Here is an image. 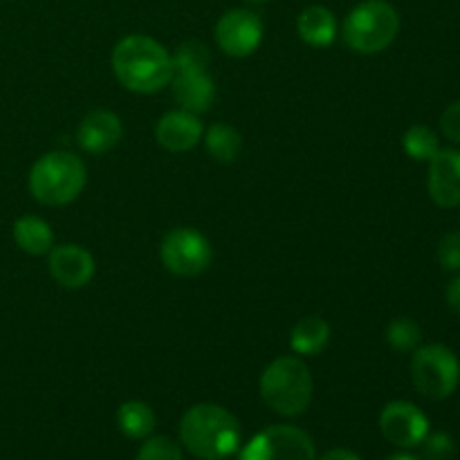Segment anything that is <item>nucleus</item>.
Here are the masks:
<instances>
[{"label": "nucleus", "instance_id": "9b49d317", "mask_svg": "<svg viewBox=\"0 0 460 460\" xmlns=\"http://www.w3.org/2000/svg\"><path fill=\"white\" fill-rule=\"evenodd\" d=\"M48 270L61 288L81 290L94 279L97 265H94L93 254L85 247L66 243V245H54L49 250Z\"/></svg>", "mask_w": 460, "mask_h": 460}, {"label": "nucleus", "instance_id": "4468645a", "mask_svg": "<svg viewBox=\"0 0 460 460\" xmlns=\"http://www.w3.org/2000/svg\"><path fill=\"white\" fill-rule=\"evenodd\" d=\"M205 126L200 115L182 111H169L160 117L155 126V139L164 151L169 153H187L202 142Z\"/></svg>", "mask_w": 460, "mask_h": 460}, {"label": "nucleus", "instance_id": "7c9ffc66", "mask_svg": "<svg viewBox=\"0 0 460 460\" xmlns=\"http://www.w3.org/2000/svg\"><path fill=\"white\" fill-rule=\"evenodd\" d=\"M245 3H250V4H263V3H268V0H245Z\"/></svg>", "mask_w": 460, "mask_h": 460}, {"label": "nucleus", "instance_id": "b1692460", "mask_svg": "<svg viewBox=\"0 0 460 460\" xmlns=\"http://www.w3.org/2000/svg\"><path fill=\"white\" fill-rule=\"evenodd\" d=\"M135 460H184L182 449L169 436H148Z\"/></svg>", "mask_w": 460, "mask_h": 460}, {"label": "nucleus", "instance_id": "393cba45", "mask_svg": "<svg viewBox=\"0 0 460 460\" xmlns=\"http://www.w3.org/2000/svg\"><path fill=\"white\" fill-rule=\"evenodd\" d=\"M436 259L445 272H460V232H449L440 238Z\"/></svg>", "mask_w": 460, "mask_h": 460}, {"label": "nucleus", "instance_id": "ddd939ff", "mask_svg": "<svg viewBox=\"0 0 460 460\" xmlns=\"http://www.w3.org/2000/svg\"><path fill=\"white\" fill-rule=\"evenodd\" d=\"M427 191L429 198L443 209L460 207V151L458 148H440L429 160L427 173Z\"/></svg>", "mask_w": 460, "mask_h": 460}, {"label": "nucleus", "instance_id": "7ed1b4c3", "mask_svg": "<svg viewBox=\"0 0 460 460\" xmlns=\"http://www.w3.org/2000/svg\"><path fill=\"white\" fill-rule=\"evenodd\" d=\"M259 391L263 402L283 418H296L310 407L314 380L299 355H281L261 373Z\"/></svg>", "mask_w": 460, "mask_h": 460}, {"label": "nucleus", "instance_id": "dca6fc26", "mask_svg": "<svg viewBox=\"0 0 460 460\" xmlns=\"http://www.w3.org/2000/svg\"><path fill=\"white\" fill-rule=\"evenodd\" d=\"M296 34L310 48H328L337 39V18L323 4H308L296 16Z\"/></svg>", "mask_w": 460, "mask_h": 460}, {"label": "nucleus", "instance_id": "6ab92c4d", "mask_svg": "<svg viewBox=\"0 0 460 460\" xmlns=\"http://www.w3.org/2000/svg\"><path fill=\"white\" fill-rule=\"evenodd\" d=\"M157 425L155 411L142 400H128L117 409V427L130 440H146Z\"/></svg>", "mask_w": 460, "mask_h": 460}, {"label": "nucleus", "instance_id": "a878e982", "mask_svg": "<svg viewBox=\"0 0 460 460\" xmlns=\"http://www.w3.org/2000/svg\"><path fill=\"white\" fill-rule=\"evenodd\" d=\"M420 445L427 460H449L456 454V443H454V438L447 431L427 434V438Z\"/></svg>", "mask_w": 460, "mask_h": 460}, {"label": "nucleus", "instance_id": "4be33fe9", "mask_svg": "<svg viewBox=\"0 0 460 460\" xmlns=\"http://www.w3.org/2000/svg\"><path fill=\"white\" fill-rule=\"evenodd\" d=\"M173 75L178 72H209L211 52L202 40H184L173 54Z\"/></svg>", "mask_w": 460, "mask_h": 460}, {"label": "nucleus", "instance_id": "bb28decb", "mask_svg": "<svg viewBox=\"0 0 460 460\" xmlns=\"http://www.w3.org/2000/svg\"><path fill=\"white\" fill-rule=\"evenodd\" d=\"M440 130L449 142L460 146V99L445 108L443 117H440Z\"/></svg>", "mask_w": 460, "mask_h": 460}, {"label": "nucleus", "instance_id": "f257e3e1", "mask_svg": "<svg viewBox=\"0 0 460 460\" xmlns=\"http://www.w3.org/2000/svg\"><path fill=\"white\" fill-rule=\"evenodd\" d=\"M112 72L126 90L137 94H155L173 79L171 52L146 34L124 36L112 49Z\"/></svg>", "mask_w": 460, "mask_h": 460}, {"label": "nucleus", "instance_id": "9d476101", "mask_svg": "<svg viewBox=\"0 0 460 460\" xmlns=\"http://www.w3.org/2000/svg\"><path fill=\"white\" fill-rule=\"evenodd\" d=\"M380 431L400 449L418 447L429 434V418L420 407L407 400H394L380 413Z\"/></svg>", "mask_w": 460, "mask_h": 460}, {"label": "nucleus", "instance_id": "f03ea898", "mask_svg": "<svg viewBox=\"0 0 460 460\" xmlns=\"http://www.w3.org/2000/svg\"><path fill=\"white\" fill-rule=\"evenodd\" d=\"M180 440L196 458L227 460L241 449V422L220 404H193L180 420Z\"/></svg>", "mask_w": 460, "mask_h": 460}, {"label": "nucleus", "instance_id": "0eeeda50", "mask_svg": "<svg viewBox=\"0 0 460 460\" xmlns=\"http://www.w3.org/2000/svg\"><path fill=\"white\" fill-rule=\"evenodd\" d=\"M162 265L171 274L182 279L200 277L214 261V247L209 238L193 227L171 229L160 245Z\"/></svg>", "mask_w": 460, "mask_h": 460}, {"label": "nucleus", "instance_id": "aec40b11", "mask_svg": "<svg viewBox=\"0 0 460 460\" xmlns=\"http://www.w3.org/2000/svg\"><path fill=\"white\" fill-rule=\"evenodd\" d=\"M207 153L220 164H232L241 157L243 153V137L234 126L229 124H214L202 135Z\"/></svg>", "mask_w": 460, "mask_h": 460}, {"label": "nucleus", "instance_id": "39448f33", "mask_svg": "<svg viewBox=\"0 0 460 460\" xmlns=\"http://www.w3.org/2000/svg\"><path fill=\"white\" fill-rule=\"evenodd\" d=\"M400 31V13L386 0L355 4L341 25V39L358 54H380L391 48Z\"/></svg>", "mask_w": 460, "mask_h": 460}, {"label": "nucleus", "instance_id": "f3484780", "mask_svg": "<svg viewBox=\"0 0 460 460\" xmlns=\"http://www.w3.org/2000/svg\"><path fill=\"white\" fill-rule=\"evenodd\" d=\"M331 341V326L319 314H308L299 319L290 331V349L299 358H314L323 353Z\"/></svg>", "mask_w": 460, "mask_h": 460}, {"label": "nucleus", "instance_id": "cd10ccee", "mask_svg": "<svg viewBox=\"0 0 460 460\" xmlns=\"http://www.w3.org/2000/svg\"><path fill=\"white\" fill-rule=\"evenodd\" d=\"M445 299H447V305L454 310V313L460 317V277L452 279L447 286V290H445Z\"/></svg>", "mask_w": 460, "mask_h": 460}, {"label": "nucleus", "instance_id": "a211bd4d", "mask_svg": "<svg viewBox=\"0 0 460 460\" xmlns=\"http://www.w3.org/2000/svg\"><path fill=\"white\" fill-rule=\"evenodd\" d=\"M13 241L25 254L45 256L54 247V232L48 220L39 216H21L13 223Z\"/></svg>", "mask_w": 460, "mask_h": 460}, {"label": "nucleus", "instance_id": "6e6552de", "mask_svg": "<svg viewBox=\"0 0 460 460\" xmlns=\"http://www.w3.org/2000/svg\"><path fill=\"white\" fill-rule=\"evenodd\" d=\"M238 460H317V449L301 427L272 425L241 449Z\"/></svg>", "mask_w": 460, "mask_h": 460}, {"label": "nucleus", "instance_id": "c85d7f7f", "mask_svg": "<svg viewBox=\"0 0 460 460\" xmlns=\"http://www.w3.org/2000/svg\"><path fill=\"white\" fill-rule=\"evenodd\" d=\"M319 460H362V458H359L355 452H350V449L335 447V449H328V452Z\"/></svg>", "mask_w": 460, "mask_h": 460}, {"label": "nucleus", "instance_id": "2eb2a0df", "mask_svg": "<svg viewBox=\"0 0 460 460\" xmlns=\"http://www.w3.org/2000/svg\"><path fill=\"white\" fill-rule=\"evenodd\" d=\"M169 85L182 111L202 115V112L211 111V106H214L216 84L209 72H178V75H173Z\"/></svg>", "mask_w": 460, "mask_h": 460}, {"label": "nucleus", "instance_id": "c756f323", "mask_svg": "<svg viewBox=\"0 0 460 460\" xmlns=\"http://www.w3.org/2000/svg\"><path fill=\"white\" fill-rule=\"evenodd\" d=\"M386 460H420V458L413 456V454H394V456H389Z\"/></svg>", "mask_w": 460, "mask_h": 460}, {"label": "nucleus", "instance_id": "f8f14e48", "mask_svg": "<svg viewBox=\"0 0 460 460\" xmlns=\"http://www.w3.org/2000/svg\"><path fill=\"white\" fill-rule=\"evenodd\" d=\"M121 139H124V124L117 112L106 108L90 111L76 128V144L88 155H106Z\"/></svg>", "mask_w": 460, "mask_h": 460}, {"label": "nucleus", "instance_id": "20e7f679", "mask_svg": "<svg viewBox=\"0 0 460 460\" xmlns=\"http://www.w3.org/2000/svg\"><path fill=\"white\" fill-rule=\"evenodd\" d=\"M88 182L84 160L70 151H49L30 171V193L45 207H66L81 196Z\"/></svg>", "mask_w": 460, "mask_h": 460}, {"label": "nucleus", "instance_id": "1a4fd4ad", "mask_svg": "<svg viewBox=\"0 0 460 460\" xmlns=\"http://www.w3.org/2000/svg\"><path fill=\"white\" fill-rule=\"evenodd\" d=\"M216 43L232 58L250 57L263 43V21L247 7L229 9L216 22Z\"/></svg>", "mask_w": 460, "mask_h": 460}, {"label": "nucleus", "instance_id": "5701e85b", "mask_svg": "<svg viewBox=\"0 0 460 460\" xmlns=\"http://www.w3.org/2000/svg\"><path fill=\"white\" fill-rule=\"evenodd\" d=\"M386 344L398 353H413L422 341V328L411 317H395L385 331Z\"/></svg>", "mask_w": 460, "mask_h": 460}, {"label": "nucleus", "instance_id": "412c9836", "mask_svg": "<svg viewBox=\"0 0 460 460\" xmlns=\"http://www.w3.org/2000/svg\"><path fill=\"white\" fill-rule=\"evenodd\" d=\"M402 148L411 160L429 162L440 151V139L429 126L416 124L402 135Z\"/></svg>", "mask_w": 460, "mask_h": 460}, {"label": "nucleus", "instance_id": "423d86ee", "mask_svg": "<svg viewBox=\"0 0 460 460\" xmlns=\"http://www.w3.org/2000/svg\"><path fill=\"white\" fill-rule=\"evenodd\" d=\"M409 371L418 394L429 400L449 398L460 385V359L445 344L418 346L411 355Z\"/></svg>", "mask_w": 460, "mask_h": 460}]
</instances>
